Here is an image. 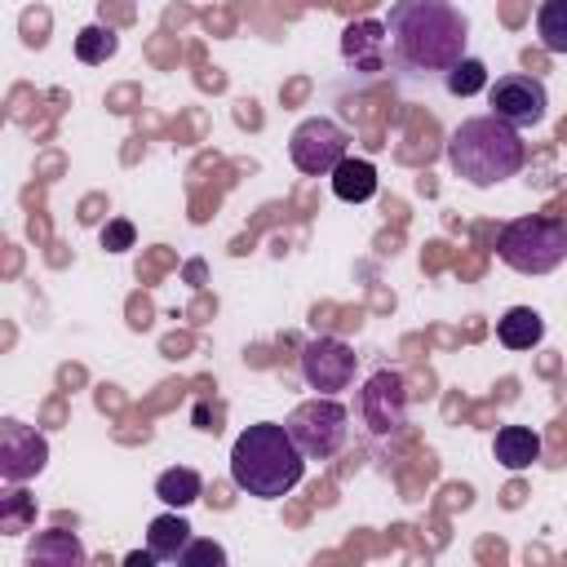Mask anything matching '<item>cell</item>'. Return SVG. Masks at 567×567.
I'll return each mask as SVG.
<instances>
[{"label":"cell","instance_id":"9a60e30c","mask_svg":"<svg viewBox=\"0 0 567 567\" xmlns=\"http://www.w3.org/2000/svg\"><path fill=\"white\" fill-rule=\"evenodd\" d=\"M186 545H190V523H186L177 509L151 518V527H146V549H151L159 563H177V554H182Z\"/></svg>","mask_w":567,"mask_h":567},{"label":"cell","instance_id":"7a4b0ae2","mask_svg":"<svg viewBox=\"0 0 567 567\" xmlns=\"http://www.w3.org/2000/svg\"><path fill=\"white\" fill-rule=\"evenodd\" d=\"M306 474V452L279 421H257L248 425L235 447H230V478L239 492L257 501H279L288 496Z\"/></svg>","mask_w":567,"mask_h":567},{"label":"cell","instance_id":"8fae6325","mask_svg":"<svg viewBox=\"0 0 567 567\" xmlns=\"http://www.w3.org/2000/svg\"><path fill=\"white\" fill-rule=\"evenodd\" d=\"M341 58L354 66V71H381L390 49H385V22L377 18H359L341 31Z\"/></svg>","mask_w":567,"mask_h":567},{"label":"cell","instance_id":"5b68a950","mask_svg":"<svg viewBox=\"0 0 567 567\" xmlns=\"http://www.w3.org/2000/svg\"><path fill=\"white\" fill-rule=\"evenodd\" d=\"M284 425L297 439V447L306 452V461H328L341 452V443L350 434V412L332 394H315V399L297 403Z\"/></svg>","mask_w":567,"mask_h":567},{"label":"cell","instance_id":"5bb4252c","mask_svg":"<svg viewBox=\"0 0 567 567\" xmlns=\"http://www.w3.org/2000/svg\"><path fill=\"white\" fill-rule=\"evenodd\" d=\"M492 452L505 470H527L532 461H540V434L527 430V425H501Z\"/></svg>","mask_w":567,"mask_h":567},{"label":"cell","instance_id":"ba28073f","mask_svg":"<svg viewBox=\"0 0 567 567\" xmlns=\"http://www.w3.org/2000/svg\"><path fill=\"white\" fill-rule=\"evenodd\" d=\"M359 354L341 341V337H310L301 346V377L315 394H337L354 381Z\"/></svg>","mask_w":567,"mask_h":567},{"label":"cell","instance_id":"7402d4cb","mask_svg":"<svg viewBox=\"0 0 567 567\" xmlns=\"http://www.w3.org/2000/svg\"><path fill=\"white\" fill-rule=\"evenodd\" d=\"M31 514H35V505H31L22 492H9V496H4V514H0V527H4L9 536H18V532L27 527V518H31Z\"/></svg>","mask_w":567,"mask_h":567},{"label":"cell","instance_id":"6da1fadb","mask_svg":"<svg viewBox=\"0 0 567 567\" xmlns=\"http://www.w3.org/2000/svg\"><path fill=\"white\" fill-rule=\"evenodd\" d=\"M470 18L452 0H394L385 18V49L390 62L412 75H443L465 58Z\"/></svg>","mask_w":567,"mask_h":567},{"label":"cell","instance_id":"30bf717a","mask_svg":"<svg viewBox=\"0 0 567 567\" xmlns=\"http://www.w3.org/2000/svg\"><path fill=\"white\" fill-rule=\"evenodd\" d=\"M44 465H49V439L27 421L4 416L0 421V478L4 483H27Z\"/></svg>","mask_w":567,"mask_h":567},{"label":"cell","instance_id":"4fadbf2b","mask_svg":"<svg viewBox=\"0 0 567 567\" xmlns=\"http://www.w3.org/2000/svg\"><path fill=\"white\" fill-rule=\"evenodd\" d=\"M332 195H337L341 204H363V199H372V195H377V168H372V159L346 155V159L332 168Z\"/></svg>","mask_w":567,"mask_h":567},{"label":"cell","instance_id":"ffe728a7","mask_svg":"<svg viewBox=\"0 0 567 567\" xmlns=\"http://www.w3.org/2000/svg\"><path fill=\"white\" fill-rule=\"evenodd\" d=\"M443 89L452 93V97H474V93H483L487 89V66L478 62V58H461L456 66H447L443 71Z\"/></svg>","mask_w":567,"mask_h":567},{"label":"cell","instance_id":"ac0fdd59","mask_svg":"<svg viewBox=\"0 0 567 567\" xmlns=\"http://www.w3.org/2000/svg\"><path fill=\"white\" fill-rule=\"evenodd\" d=\"M115 49H120V35H115L106 22H89V27L75 35V58H80L84 66H102L106 58H115Z\"/></svg>","mask_w":567,"mask_h":567},{"label":"cell","instance_id":"2e32d148","mask_svg":"<svg viewBox=\"0 0 567 567\" xmlns=\"http://www.w3.org/2000/svg\"><path fill=\"white\" fill-rule=\"evenodd\" d=\"M496 337L505 350H532L540 337H545V319L532 310V306H509L501 319H496Z\"/></svg>","mask_w":567,"mask_h":567},{"label":"cell","instance_id":"7c38bea8","mask_svg":"<svg viewBox=\"0 0 567 567\" xmlns=\"http://www.w3.org/2000/svg\"><path fill=\"white\" fill-rule=\"evenodd\" d=\"M89 554H84V545H80V536L75 532H62V527H49V532H40V536H31V545H27V563L35 567H80Z\"/></svg>","mask_w":567,"mask_h":567},{"label":"cell","instance_id":"d6986e66","mask_svg":"<svg viewBox=\"0 0 567 567\" xmlns=\"http://www.w3.org/2000/svg\"><path fill=\"white\" fill-rule=\"evenodd\" d=\"M536 35H540L545 53H567V0H540Z\"/></svg>","mask_w":567,"mask_h":567},{"label":"cell","instance_id":"603a6c76","mask_svg":"<svg viewBox=\"0 0 567 567\" xmlns=\"http://www.w3.org/2000/svg\"><path fill=\"white\" fill-rule=\"evenodd\" d=\"M133 239H137V230H133L128 217H111V221L102 226V248H106V252H124V248H133Z\"/></svg>","mask_w":567,"mask_h":567},{"label":"cell","instance_id":"9c48e42d","mask_svg":"<svg viewBox=\"0 0 567 567\" xmlns=\"http://www.w3.org/2000/svg\"><path fill=\"white\" fill-rule=\"evenodd\" d=\"M359 412H363V425L377 439L399 434L403 421H408V385H403V377L390 372V368H377L359 390Z\"/></svg>","mask_w":567,"mask_h":567},{"label":"cell","instance_id":"3957f363","mask_svg":"<svg viewBox=\"0 0 567 567\" xmlns=\"http://www.w3.org/2000/svg\"><path fill=\"white\" fill-rule=\"evenodd\" d=\"M523 159H527V146H523L518 128L492 111L470 115L447 133V164L470 186H496V182L514 177L523 168Z\"/></svg>","mask_w":567,"mask_h":567},{"label":"cell","instance_id":"52a82bcc","mask_svg":"<svg viewBox=\"0 0 567 567\" xmlns=\"http://www.w3.org/2000/svg\"><path fill=\"white\" fill-rule=\"evenodd\" d=\"M487 106L492 115H501L505 124L514 128H532L545 120L549 111V93L536 75L527 71H509V75H496V84H487Z\"/></svg>","mask_w":567,"mask_h":567},{"label":"cell","instance_id":"cb8c5ba5","mask_svg":"<svg viewBox=\"0 0 567 567\" xmlns=\"http://www.w3.org/2000/svg\"><path fill=\"white\" fill-rule=\"evenodd\" d=\"M124 563H128V567H151V563H159V558H155L151 549H146V554H142V549H133V554H128Z\"/></svg>","mask_w":567,"mask_h":567},{"label":"cell","instance_id":"44dd1931","mask_svg":"<svg viewBox=\"0 0 567 567\" xmlns=\"http://www.w3.org/2000/svg\"><path fill=\"white\" fill-rule=\"evenodd\" d=\"M177 563H182V567H204V563L226 567V549H221L217 540H195V536H190V545L177 554Z\"/></svg>","mask_w":567,"mask_h":567},{"label":"cell","instance_id":"277c9868","mask_svg":"<svg viewBox=\"0 0 567 567\" xmlns=\"http://www.w3.org/2000/svg\"><path fill=\"white\" fill-rule=\"evenodd\" d=\"M496 257L518 275H549L567 261V226L554 217H514L496 239Z\"/></svg>","mask_w":567,"mask_h":567},{"label":"cell","instance_id":"8992f818","mask_svg":"<svg viewBox=\"0 0 567 567\" xmlns=\"http://www.w3.org/2000/svg\"><path fill=\"white\" fill-rule=\"evenodd\" d=\"M350 155V137L337 120H323V115H310L292 128L288 137V159L306 173V177H332V168Z\"/></svg>","mask_w":567,"mask_h":567},{"label":"cell","instance_id":"e0dca14e","mask_svg":"<svg viewBox=\"0 0 567 567\" xmlns=\"http://www.w3.org/2000/svg\"><path fill=\"white\" fill-rule=\"evenodd\" d=\"M155 496H159L168 509H186V505H195V501L204 496V478H199L190 465H173V470H164V474L155 478Z\"/></svg>","mask_w":567,"mask_h":567}]
</instances>
